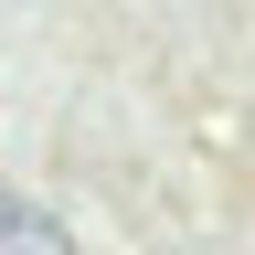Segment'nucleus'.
<instances>
[{"instance_id": "obj_1", "label": "nucleus", "mask_w": 255, "mask_h": 255, "mask_svg": "<svg viewBox=\"0 0 255 255\" xmlns=\"http://www.w3.org/2000/svg\"><path fill=\"white\" fill-rule=\"evenodd\" d=\"M0 255H75V234H64L32 191H11V202H0Z\"/></svg>"}]
</instances>
